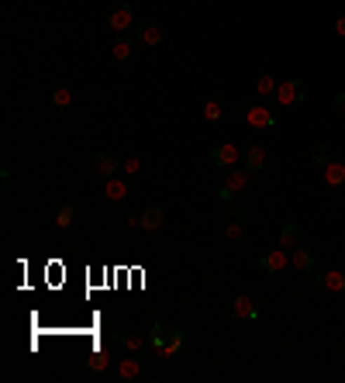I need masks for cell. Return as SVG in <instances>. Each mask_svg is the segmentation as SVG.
I'll return each mask as SVG.
<instances>
[{
    "label": "cell",
    "mask_w": 345,
    "mask_h": 383,
    "mask_svg": "<svg viewBox=\"0 0 345 383\" xmlns=\"http://www.w3.org/2000/svg\"><path fill=\"white\" fill-rule=\"evenodd\" d=\"M180 349H183V332H180V328H176V332H172V339L166 342V349H163V352H159V356H166V359H170V356H176V352H180Z\"/></svg>",
    "instance_id": "4316f807"
},
{
    "label": "cell",
    "mask_w": 345,
    "mask_h": 383,
    "mask_svg": "<svg viewBox=\"0 0 345 383\" xmlns=\"http://www.w3.org/2000/svg\"><path fill=\"white\" fill-rule=\"evenodd\" d=\"M69 100H73L69 86H55V90H52V107H55V111H66V107H69Z\"/></svg>",
    "instance_id": "cb8c5ba5"
},
{
    "label": "cell",
    "mask_w": 345,
    "mask_h": 383,
    "mask_svg": "<svg viewBox=\"0 0 345 383\" xmlns=\"http://www.w3.org/2000/svg\"><path fill=\"white\" fill-rule=\"evenodd\" d=\"M121 170L128 173V176H135V173L142 170V163H138V159H135V156H131V159H125V166H121Z\"/></svg>",
    "instance_id": "f1b7e54d"
},
{
    "label": "cell",
    "mask_w": 345,
    "mask_h": 383,
    "mask_svg": "<svg viewBox=\"0 0 345 383\" xmlns=\"http://www.w3.org/2000/svg\"><path fill=\"white\" fill-rule=\"evenodd\" d=\"M73 214H76L73 204H62V208L55 211V224H59V228H69V224H73Z\"/></svg>",
    "instance_id": "d4e9b609"
},
{
    "label": "cell",
    "mask_w": 345,
    "mask_h": 383,
    "mask_svg": "<svg viewBox=\"0 0 345 383\" xmlns=\"http://www.w3.org/2000/svg\"><path fill=\"white\" fill-rule=\"evenodd\" d=\"M314 287H318V290H332V294H345V273H339V269L318 273V276H314Z\"/></svg>",
    "instance_id": "8fae6325"
},
{
    "label": "cell",
    "mask_w": 345,
    "mask_h": 383,
    "mask_svg": "<svg viewBox=\"0 0 345 383\" xmlns=\"http://www.w3.org/2000/svg\"><path fill=\"white\" fill-rule=\"evenodd\" d=\"M242 118H245V125L256 128V131H273V128H276V114H273L266 104H245Z\"/></svg>",
    "instance_id": "7a4b0ae2"
},
{
    "label": "cell",
    "mask_w": 345,
    "mask_h": 383,
    "mask_svg": "<svg viewBox=\"0 0 345 383\" xmlns=\"http://www.w3.org/2000/svg\"><path fill=\"white\" fill-rule=\"evenodd\" d=\"M304 97H307V86H304L301 76H290V80H283L276 86V104L280 107H294V104H301Z\"/></svg>",
    "instance_id": "3957f363"
},
{
    "label": "cell",
    "mask_w": 345,
    "mask_h": 383,
    "mask_svg": "<svg viewBox=\"0 0 345 383\" xmlns=\"http://www.w3.org/2000/svg\"><path fill=\"white\" fill-rule=\"evenodd\" d=\"M321 170H325V183H328V187H345V163L332 159V163L321 166Z\"/></svg>",
    "instance_id": "d6986e66"
},
{
    "label": "cell",
    "mask_w": 345,
    "mask_h": 383,
    "mask_svg": "<svg viewBox=\"0 0 345 383\" xmlns=\"http://www.w3.org/2000/svg\"><path fill=\"white\" fill-rule=\"evenodd\" d=\"M111 55H114L118 62H128L131 55H135V42H131V39H125V35H118V39H114V45H111Z\"/></svg>",
    "instance_id": "ffe728a7"
},
{
    "label": "cell",
    "mask_w": 345,
    "mask_h": 383,
    "mask_svg": "<svg viewBox=\"0 0 345 383\" xmlns=\"http://www.w3.org/2000/svg\"><path fill=\"white\" fill-rule=\"evenodd\" d=\"M121 166H125V163H121L118 156H111V152H97V156H93V173H97L100 180H111Z\"/></svg>",
    "instance_id": "9c48e42d"
},
{
    "label": "cell",
    "mask_w": 345,
    "mask_h": 383,
    "mask_svg": "<svg viewBox=\"0 0 345 383\" xmlns=\"http://www.w3.org/2000/svg\"><path fill=\"white\" fill-rule=\"evenodd\" d=\"M335 32L345 39V14H339V18H335Z\"/></svg>",
    "instance_id": "4dcf8cb0"
},
{
    "label": "cell",
    "mask_w": 345,
    "mask_h": 383,
    "mask_svg": "<svg viewBox=\"0 0 345 383\" xmlns=\"http://www.w3.org/2000/svg\"><path fill=\"white\" fill-rule=\"evenodd\" d=\"M228 314H231L235 321H259V318H262V311H259V300L249 297V294H242V297L231 300Z\"/></svg>",
    "instance_id": "5b68a950"
},
{
    "label": "cell",
    "mask_w": 345,
    "mask_h": 383,
    "mask_svg": "<svg viewBox=\"0 0 345 383\" xmlns=\"http://www.w3.org/2000/svg\"><path fill=\"white\" fill-rule=\"evenodd\" d=\"M297 242H301V224H297V221L283 224V228H280V246H283V249H294Z\"/></svg>",
    "instance_id": "44dd1931"
},
{
    "label": "cell",
    "mask_w": 345,
    "mask_h": 383,
    "mask_svg": "<svg viewBox=\"0 0 345 383\" xmlns=\"http://www.w3.org/2000/svg\"><path fill=\"white\" fill-rule=\"evenodd\" d=\"M314 163H318V166H328V163H332V149H328L325 142L314 145Z\"/></svg>",
    "instance_id": "83f0119b"
},
{
    "label": "cell",
    "mask_w": 345,
    "mask_h": 383,
    "mask_svg": "<svg viewBox=\"0 0 345 383\" xmlns=\"http://www.w3.org/2000/svg\"><path fill=\"white\" fill-rule=\"evenodd\" d=\"M163 221H166V211H163V208H156V204L138 214V228H145V231H159V228H163Z\"/></svg>",
    "instance_id": "9a60e30c"
},
{
    "label": "cell",
    "mask_w": 345,
    "mask_h": 383,
    "mask_svg": "<svg viewBox=\"0 0 345 383\" xmlns=\"http://www.w3.org/2000/svg\"><path fill=\"white\" fill-rule=\"evenodd\" d=\"M142 373H145V366H142V359H135V356L121 359V366H118V377H121V380H138Z\"/></svg>",
    "instance_id": "ac0fdd59"
},
{
    "label": "cell",
    "mask_w": 345,
    "mask_h": 383,
    "mask_svg": "<svg viewBox=\"0 0 345 383\" xmlns=\"http://www.w3.org/2000/svg\"><path fill=\"white\" fill-rule=\"evenodd\" d=\"M211 163L221 166V170H228V166H238L242 163V149L238 145H231V142H221L211 149Z\"/></svg>",
    "instance_id": "52a82bcc"
},
{
    "label": "cell",
    "mask_w": 345,
    "mask_h": 383,
    "mask_svg": "<svg viewBox=\"0 0 345 383\" xmlns=\"http://www.w3.org/2000/svg\"><path fill=\"white\" fill-rule=\"evenodd\" d=\"M131 25H135V7H131V4H114V7L107 11V28H111L114 35H125Z\"/></svg>",
    "instance_id": "277c9868"
},
{
    "label": "cell",
    "mask_w": 345,
    "mask_h": 383,
    "mask_svg": "<svg viewBox=\"0 0 345 383\" xmlns=\"http://www.w3.org/2000/svg\"><path fill=\"white\" fill-rule=\"evenodd\" d=\"M172 332H176V325H170V321H156V325L149 328V345H152L156 352H163L166 342L172 339Z\"/></svg>",
    "instance_id": "4fadbf2b"
},
{
    "label": "cell",
    "mask_w": 345,
    "mask_h": 383,
    "mask_svg": "<svg viewBox=\"0 0 345 383\" xmlns=\"http://www.w3.org/2000/svg\"><path fill=\"white\" fill-rule=\"evenodd\" d=\"M107 366H111V356H107V349H97V352H90V356H86V373H90V377H100V373H107Z\"/></svg>",
    "instance_id": "2e32d148"
},
{
    "label": "cell",
    "mask_w": 345,
    "mask_h": 383,
    "mask_svg": "<svg viewBox=\"0 0 345 383\" xmlns=\"http://www.w3.org/2000/svg\"><path fill=\"white\" fill-rule=\"evenodd\" d=\"M138 42L149 45V48H156V45L166 42V32H163V25H156V21H145V25H138Z\"/></svg>",
    "instance_id": "30bf717a"
},
{
    "label": "cell",
    "mask_w": 345,
    "mask_h": 383,
    "mask_svg": "<svg viewBox=\"0 0 345 383\" xmlns=\"http://www.w3.org/2000/svg\"><path fill=\"white\" fill-rule=\"evenodd\" d=\"M204 121H221V114H224V97H211V100H204Z\"/></svg>",
    "instance_id": "7402d4cb"
},
{
    "label": "cell",
    "mask_w": 345,
    "mask_h": 383,
    "mask_svg": "<svg viewBox=\"0 0 345 383\" xmlns=\"http://www.w3.org/2000/svg\"><path fill=\"white\" fill-rule=\"evenodd\" d=\"M242 166H245L249 173H262L266 166H269V152H266L259 142H249L245 152H242Z\"/></svg>",
    "instance_id": "ba28073f"
},
{
    "label": "cell",
    "mask_w": 345,
    "mask_h": 383,
    "mask_svg": "<svg viewBox=\"0 0 345 383\" xmlns=\"http://www.w3.org/2000/svg\"><path fill=\"white\" fill-rule=\"evenodd\" d=\"M249 180H252V173L245 170V166H228V170H221V176H217V197H221L224 204L235 201L238 194H245Z\"/></svg>",
    "instance_id": "6da1fadb"
},
{
    "label": "cell",
    "mask_w": 345,
    "mask_h": 383,
    "mask_svg": "<svg viewBox=\"0 0 345 383\" xmlns=\"http://www.w3.org/2000/svg\"><path fill=\"white\" fill-rule=\"evenodd\" d=\"M118 339H121V345H125V349H128V352H138V349H142V345H145V335H138V332H131V335H118Z\"/></svg>",
    "instance_id": "484cf974"
},
{
    "label": "cell",
    "mask_w": 345,
    "mask_h": 383,
    "mask_svg": "<svg viewBox=\"0 0 345 383\" xmlns=\"http://www.w3.org/2000/svg\"><path fill=\"white\" fill-rule=\"evenodd\" d=\"M128 194H131V183H128V180H118V176L104 180V201H107L111 208H121V204L128 201Z\"/></svg>",
    "instance_id": "8992f818"
},
{
    "label": "cell",
    "mask_w": 345,
    "mask_h": 383,
    "mask_svg": "<svg viewBox=\"0 0 345 383\" xmlns=\"http://www.w3.org/2000/svg\"><path fill=\"white\" fill-rule=\"evenodd\" d=\"M224 235L231 242H238L245 235V211H228L224 214Z\"/></svg>",
    "instance_id": "5bb4252c"
},
{
    "label": "cell",
    "mask_w": 345,
    "mask_h": 383,
    "mask_svg": "<svg viewBox=\"0 0 345 383\" xmlns=\"http://www.w3.org/2000/svg\"><path fill=\"white\" fill-rule=\"evenodd\" d=\"M290 262H294V269L297 273H314V253L311 249H301V246H294V253H290Z\"/></svg>",
    "instance_id": "e0dca14e"
},
{
    "label": "cell",
    "mask_w": 345,
    "mask_h": 383,
    "mask_svg": "<svg viewBox=\"0 0 345 383\" xmlns=\"http://www.w3.org/2000/svg\"><path fill=\"white\" fill-rule=\"evenodd\" d=\"M335 107H339V114L345 118V90H339V93H335Z\"/></svg>",
    "instance_id": "f546056e"
},
{
    "label": "cell",
    "mask_w": 345,
    "mask_h": 383,
    "mask_svg": "<svg viewBox=\"0 0 345 383\" xmlns=\"http://www.w3.org/2000/svg\"><path fill=\"white\" fill-rule=\"evenodd\" d=\"M287 262H290V253L280 246V249H269V253L259 259V269H262V273H280Z\"/></svg>",
    "instance_id": "7c38bea8"
},
{
    "label": "cell",
    "mask_w": 345,
    "mask_h": 383,
    "mask_svg": "<svg viewBox=\"0 0 345 383\" xmlns=\"http://www.w3.org/2000/svg\"><path fill=\"white\" fill-rule=\"evenodd\" d=\"M276 80H273V73H259V80H256V93L259 97H276Z\"/></svg>",
    "instance_id": "603a6c76"
}]
</instances>
